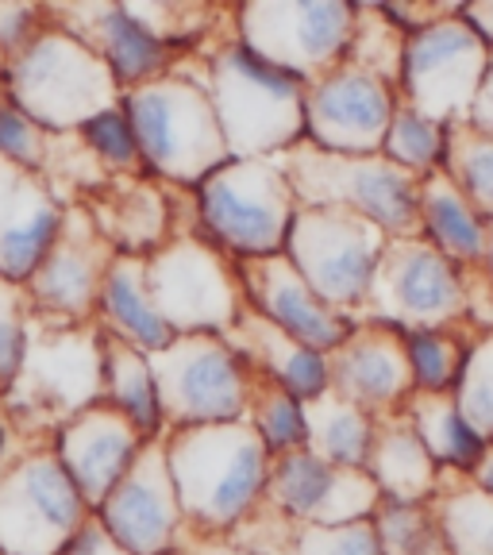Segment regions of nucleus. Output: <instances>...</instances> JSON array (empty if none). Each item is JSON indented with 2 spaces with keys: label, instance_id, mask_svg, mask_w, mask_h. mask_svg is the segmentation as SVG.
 <instances>
[{
  "label": "nucleus",
  "instance_id": "1",
  "mask_svg": "<svg viewBox=\"0 0 493 555\" xmlns=\"http://www.w3.org/2000/svg\"><path fill=\"white\" fill-rule=\"evenodd\" d=\"M166 463L190 540H224L267 502L274 455L247 421H235L166 433Z\"/></svg>",
  "mask_w": 493,
  "mask_h": 555
},
{
  "label": "nucleus",
  "instance_id": "2",
  "mask_svg": "<svg viewBox=\"0 0 493 555\" xmlns=\"http://www.w3.org/2000/svg\"><path fill=\"white\" fill-rule=\"evenodd\" d=\"M101 324H59L35 312L27 356L0 413L24 436L54 440L66 421L104 401Z\"/></svg>",
  "mask_w": 493,
  "mask_h": 555
},
{
  "label": "nucleus",
  "instance_id": "3",
  "mask_svg": "<svg viewBox=\"0 0 493 555\" xmlns=\"http://www.w3.org/2000/svg\"><path fill=\"white\" fill-rule=\"evenodd\" d=\"M205 89L224 131L228 158H277L304 139L309 86L224 39L205 62Z\"/></svg>",
  "mask_w": 493,
  "mask_h": 555
},
{
  "label": "nucleus",
  "instance_id": "4",
  "mask_svg": "<svg viewBox=\"0 0 493 555\" xmlns=\"http://www.w3.org/2000/svg\"><path fill=\"white\" fill-rule=\"evenodd\" d=\"M0 89L51 135H74L81 124L124 101L120 81L101 54L54 20L27 51L0 66Z\"/></svg>",
  "mask_w": 493,
  "mask_h": 555
},
{
  "label": "nucleus",
  "instance_id": "5",
  "mask_svg": "<svg viewBox=\"0 0 493 555\" xmlns=\"http://www.w3.org/2000/svg\"><path fill=\"white\" fill-rule=\"evenodd\" d=\"M124 113L139 139L147 178L197 190L208 173L228 163V143L205 81L166 74L124 93Z\"/></svg>",
  "mask_w": 493,
  "mask_h": 555
},
{
  "label": "nucleus",
  "instance_id": "6",
  "mask_svg": "<svg viewBox=\"0 0 493 555\" xmlns=\"http://www.w3.org/2000/svg\"><path fill=\"white\" fill-rule=\"evenodd\" d=\"M197 232L235 262L270 259L286 251L297 217V193L282 155L228 158L193 190Z\"/></svg>",
  "mask_w": 493,
  "mask_h": 555
},
{
  "label": "nucleus",
  "instance_id": "7",
  "mask_svg": "<svg viewBox=\"0 0 493 555\" xmlns=\"http://www.w3.org/2000/svg\"><path fill=\"white\" fill-rule=\"evenodd\" d=\"M282 163H286L297 205L359 212L390 240L420 235V178L401 170L386 155H332L301 139L282 155Z\"/></svg>",
  "mask_w": 493,
  "mask_h": 555
},
{
  "label": "nucleus",
  "instance_id": "8",
  "mask_svg": "<svg viewBox=\"0 0 493 555\" xmlns=\"http://www.w3.org/2000/svg\"><path fill=\"white\" fill-rule=\"evenodd\" d=\"M147 286L173 336H228L243 317L239 262L200 232H173L147 259Z\"/></svg>",
  "mask_w": 493,
  "mask_h": 555
},
{
  "label": "nucleus",
  "instance_id": "9",
  "mask_svg": "<svg viewBox=\"0 0 493 555\" xmlns=\"http://www.w3.org/2000/svg\"><path fill=\"white\" fill-rule=\"evenodd\" d=\"M386 247H390V235L359 212L301 205L282 255L316 289L321 301L359 321V309H366Z\"/></svg>",
  "mask_w": 493,
  "mask_h": 555
},
{
  "label": "nucleus",
  "instance_id": "10",
  "mask_svg": "<svg viewBox=\"0 0 493 555\" xmlns=\"http://www.w3.org/2000/svg\"><path fill=\"white\" fill-rule=\"evenodd\" d=\"M351 35L355 4L343 0H251L235 12V39L304 86L343 66Z\"/></svg>",
  "mask_w": 493,
  "mask_h": 555
},
{
  "label": "nucleus",
  "instance_id": "11",
  "mask_svg": "<svg viewBox=\"0 0 493 555\" xmlns=\"http://www.w3.org/2000/svg\"><path fill=\"white\" fill-rule=\"evenodd\" d=\"M151 371L163 398L166 433L247 421L251 366L228 336H173L170 347L151 356Z\"/></svg>",
  "mask_w": 493,
  "mask_h": 555
},
{
  "label": "nucleus",
  "instance_id": "12",
  "mask_svg": "<svg viewBox=\"0 0 493 555\" xmlns=\"http://www.w3.org/2000/svg\"><path fill=\"white\" fill-rule=\"evenodd\" d=\"M89 517L54 440H35L0 482V555H62Z\"/></svg>",
  "mask_w": 493,
  "mask_h": 555
},
{
  "label": "nucleus",
  "instance_id": "13",
  "mask_svg": "<svg viewBox=\"0 0 493 555\" xmlns=\"http://www.w3.org/2000/svg\"><path fill=\"white\" fill-rule=\"evenodd\" d=\"M359 321L390 324L398 332H443L467 321L463 267L436 251L425 235L390 240L374 274L366 312Z\"/></svg>",
  "mask_w": 493,
  "mask_h": 555
},
{
  "label": "nucleus",
  "instance_id": "14",
  "mask_svg": "<svg viewBox=\"0 0 493 555\" xmlns=\"http://www.w3.org/2000/svg\"><path fill=\"white\" fill-rule=\"evenodd\" d=\"M455 9L425 31L408 35L398 78V101L413 104L416 113L432 116L443 128L467 120L485 74L493 69V51Z\"/></svg>",
  "mask_w": 493,
  "mask_h": 555
},
{
  "label": "nucleus",
  "instance_id": "15",
  "mask_svg": "<svg viewBox=\"0 0 493 555\" xmlns=\"http://www.w3.org/2000/svg\"><path fill=\"white\" fill-rule=\"evenodd\" d=\"M398 113V89L371 69L343 62L304 93V139L332 155H381Z\"/></svg>",
  "mask_w": 493,
  "mask_h": 555
},
{
  "label": "nucleus",
  "instance_id": "16",
  "mask_svg": "<svg viewBox=\"0 0 493 555\" xmlns=\"http://www.w3.org/2000/svg\"><path fill=\"white\" fill-rule=\"evenodd\" d=\"M116 251L78 201H69L59 240L27 282L31 309L59 324H93Z\"/></svg>",
  "mask_w": 493,
  "mask_h": 555
},
{
  "label": "nucleus",
  "instance_id": "17",
  "mask_svg": "<svg viewBox=\"0 0 493 555\" xmlns=\"http://www.w3.org/2000/svg\"><path fill=\"white\" fill-rule=\"evenodd\" d=\"M96 517L131 555H173L190 544L178 486L166 463V436L147 440L120 486L104 498Z\"/></svg>",
  "mask_w": 493,
  "mask_h": 555
},
{
  "label": "nucleus",
  "instance_id": "18",
  "mask_svg": "<svg viewBox=\"0 0 493 555\" xmlns=\"http://www.w3.org/2000/svg\"><path fill=\"white\" fill-rule=\"evenodd\" d=\"M267 502L297 525H359L374 520L381 490L374 486L371 470L332 467L301 448L270 463Z\"/></svg>",
  "mask_w": 493,
  "mask_h": 555
},
{
  "label": "nucleus",
  "instance_id": "19",
  "mask_svg": "<svg viewBox=\"0 0 493 555\" xmlns=\"http://www.w3.org/2000/svg\"><path fill=\"white\" fill-rule=\"evenodd\" d=\"M239 282H243V305L267 317L274 328L294 336L297 344L332 356L351 332H355V317L332 309L328 301L316 297V289L297 274V267L286 255H270V259L239 262Z\"/></svg>",
  "mask_w": 493,
  "mask_h": 555
},
{
  "label": "nucleus",
  "instance_id": "20",
  "mask_svg": "<svg viewBox=\"0 0 493 555\" xmlns=\"http://www.w3.org/2000/svg\"><path fill=\"white\" fill-rule=\"evenodd\" d=\"M332 393L371 416H393L416 393L405 332L378 321H359L355 332L328 356Z\"/></svg>",
  "mask_w": 493,
  "mask_h": 555
},
{
  "label": "nucleus",
  "instance_id": "21",
  "mask_svg": "<svg viewBox=\"0 0 493 555\" xmlns=\"http://www.w3.org/2000/svg\"><path fill=\"white\" fill-rule=\"evenodd\" d=\"M143 448L147 440L139 436V428L124 413H116L108 401L89 405L86 413H78L54 433V455L93 513L120 486V478L128 475Z\"/></svg>",
  "mask_w": 493,
  "mask_h": 555
},
{
  "label": "nucleus",
  "instance_id": "22",
  "mask_svg": "<svg viewBox=\"0 0 493 555\" xmlns=\"http://www.w3.org/2000/svg\"><path fill=\"white\" fill-rule=\"evenodd\" d=\"M66 208L43 173L0 163V278L31 282L66 224Z\"/></svg>",
  "mask_w": 493,
  "mask_h": 555
},
{
  "label": "nucleus",
  "instance_id": "23",
  "mask_svg": "<svg viewBox=\"0 0 493 555\" xmlns=\"http://www.w3.org/2000/svg\"><path fill=\"white\" fill-rule=\"evenodd\" d=\"M47 12H51L54 24L66 27L69 35H78L81 43H89L101 54L124 93L173 74L178 47L158 39L147 24H139L128 12V4H78V9Z\"/></svg>",
  "mask_w": 493,
  "mask_h": 555
},
{
  "label": "nucleus",
  "instance_id": "24",
  "mask_svg": "<svg viewBox=\"0 0 493 555\" xmlns=\"http://www.w3.org/2000/svg\"><path fill=\"white\" fill-rule=\"evenodd\" d=\"M116 255L151 259L173 240V205L155 178H113L78 201Z\"/></svg>",
  "mask_w": 493,
  "mask_h": 555
},
{
  "label": "nucleus",
  "instance_id": "25",
  "mask_svg": "<svg viewBox=\"0 0 493 555\" xmlns=\"http://www.w3.org/2000/svg\"><path fill=\"white\" fill-rule=\"evenodd\" d=\"M232 347L243 356V363L255 374L270 378L274 386H282L286 393H294L297 401H316L332 390L328 374V356L312 351V347L297 344L294 336H286L282 328L259 317L255 309H243L239 324L228 332Z\"/></svg>",
  "mask_w": 493,
  "mask_h": 555
},
{
  "label": "nucleus",
  "instance_id": "26",
  "mask_svg": "<svg viewBox=\"0 0 493 555\" xmlns=\"http://www.w3.org/2000/svg\"><path fill=\"white\" fill-rule=\"evenodd\" d=\"M96 324L108 336L139 347L143 356H158L173 344V328L163 321L155 297L147 286V259L116 255L108 278H104L101 301H96Z\"/></svg>",
  "mask_w": 493,
  "mask_h": 555
},
{
  "label": "nucleus",
  "instance_id": "27",
  "mask_svg": "<svg viewBox=\"0 0 493 555\" xmlns=\"http://www.w3.org/2000/svg\"><path fill=\"white\" fill-rule=\"evenodd\" d=\"M374 486L381 490V502H401V505H428L440 490V475L436 460L420 443L416 428L408 425L405 409L393 416H381L378 433L371 443V460H366Z\"/></svg>",
  "mask_w": 493,
  "mask_h": 555
},
{
  "label": "nucleus",
  "instance_id": "28",
  "mask_svg": "<svg viewBox=\"0 0 493 555\" xmlns=\"http://www.w3.org/2000/svg\"><path fill=\"white\" fill-rule=\"evenodd\" d=\"M420 235L451 262H459L463 270L485 267L490 220L478 217V208L463 197V190L443 170L420 178Z\"/></svg>",
  "mask_w": 493,
  "mask_h": 555
},
{
  "label": "nucleus",
  "instance_id": "29",
  "mask_svg": "<svg viewBox=\"0 0 493 555\" xmlns=\"http://www.w3.org/2000/svg\"><path fill=\"white\" fill-rule=\"evenodd\" d=\"M104 347V401L124 413L131 425L139 428L143 440H163L166 436V413L163 398H158V382L151 371V356H143L139 347L124 344V339L108 336L101 328Z\"/></svg>",
  "mask_w": 493,
  "mask_h": 555
},
{
  "label": "nucleus",
  "instance_id": "30",
  "mask_svg": "<svg viewBox=\"0 0 493 555\" xmlns=\"http://www.w3.org/2000/svg\"><path fill=\"white\" fill-rule=\"evenodd\" d=\"M405 416L440 470L475 475V467L490 451V440L478 436L475 425L463 416V409L455 405V393H413Z\"/></svg>",
  "mask_w": 493,
  "mask_h": 555
},
{
  "label": "nucleus",
  "instance_id": "31",
  "mask_svg": "<svg viewBox=\"0 0 493 555\" xmlns=\"http://www.w3.org/2000/svg\"><path fill=\"white\" fill-rule=\"evenodd\" d=\"M428 509L451 555H493V494L470 475L443 470Z\"/></svg>",
  "mask_w": 493,
  "mask_h": 555
},
{
  "label": "nucleus",
  "instance_id": "32",
  "mask_svg": "<svg viewBox=\"0 0 493 555\" xmlns=\"http://www.w3.org/2000/svg\"><path fill=\"white\" fill-rule=\"evenodd\" d=\"M304 421H309V451L321 455L332 467L347 470H366L371 460V443L378 433V416H371L366 409L351 405V401L324 393V398L304 405Z\"/></svg>",
  "mask_w": 493,
  "mask_h": 555
},
{
  "label": "nucleus",
  "instance_id": "33",
  "mask_svg": "<svg viewBox=\"0 0 493 555\" xmlns=\"http://www.w3.org/2000/svg\"><path fill=\"white\" fill-rule=\"evenodd\" d=\"M247 425L262 436L270 455H289V451L309 448V421H304V401L274 386L270 378L251 371V401H247Z\"/></svg>",
  "mask_w": 493,
  "mask_h": 555
},
{
  "label": "nucleus",
  "instance_id": "34",
  "mask_svg": "<svg viewBox=\"0 0 493 555\" xmlns=\"http://www.w3.org/2000/svg\"><path fill=\"white\" fill-rule=\"evenodd\" d=\"M443 173L459 185L463 197L478 208V217L493 224V135L478 131L475 124H451Z\"/></svg>",
  "mask_w": 493,
  "mask_h": 555
},
{
  "label": "nucleus",
  "instance_id": "35",
  "mask_svg": "<svg viewBox=\"0 0 493 555\" xmlns=\"http://www.w3.org/2000/svg\"><path fill=\"white\" fill-rule=\"evenodd\" d=\"M381 155L398 163L401 170L416 173V178H428V173L443 170V155H447V128L436 124L432 116L416 113L413 104L398 101V113L386 131V147Z\"/></svg>",
  "mask_w": 493,
  "mask_h": 555
},
{
  "label": "nucleus",
  "instance_id": "36",
  "mask_svg": "<svg viewBox=\"0 0 493 555\" xmlns=\"http://www.w3.org/2000/svg\"><path fill=\"white\" fill-rule=\"evenodd\" d=\"M470 339L443 332H405L408 366H413L416 393H455V382L467 363Z\"/></svg>",
  "mask_w": 493,
  "mask_h": 555
},
{
  "label": "nucleus",
  "instance_id": "37",
  "mask_svg": "<svg viewBox=\"0 0 493 555\" xmlns=\"http://www.w3.org/2000/svg\"><path fill=\"white\" fill-rule=\"evenodd\" d=\"M78 139L86 143L89 155L96 158V166L108 178H147V166H143V155H139L135 128H131L128 113H124V101L116 108H104L89 124H81Z\"/></svg>",
  "mask_w": 493,
  "mask_h": 555
},
{
  "label": "nucleus",
  "instance_id": "38",
  "mask_svg": "<svg viewBox=\"0 0 493 555\" xmlns=\"http://www.w3.org/2000/svg\"><path fill=\"white\" fill-rule=\"evenodd\" d=\"M405 35L381 16L378 4H355V35H351V51L347 62L371 69L378 78H386L398 89L401 78V59H405Z\"/></svg>",
  "mask_w": 493,
  "mask_h": 555
},
{
  "label": "nucleus",
  "instance_id": "39",
  "mask_svg": "<svg viewBox=\"0 0 493 555\" xmlns=\"http://www.w3.org/2000/svg\"><path fill=\"white\" fill-rule=\"evenodd\" d=\"M455 405L475 425V433L493 443V328L470 339L467 363L455 382Z\"/></svg>",
  "mask_w": 493,
  "mask_h": 555
},
{
  "label": "nucleus",
  "instance_id": "40",
  "mask_svg": "<svg viewBox=\"0 0 493 555\" xmlns=\"http://www.w3.org/2000/svg\"><path fill=\"white\" fill-rule=\"evenodd\" d=\"M31 297L27 286H16L9 278H0V398L12 390L20 366L27 356V339H31Z\"/></svg>",
  "mask_w": 493,
  "mask_h": 555
},
{
  "label": "nucleus",
  "instance_id": "41",
  "mask_svg": "<svg viewBox=\"0 0 493 555\" xmlns=\"http://www.w3.org/2000/svg\"><path fill=\"white\" fill-rule=\"evenodd\" d=\"M47 158H51V131L39 128V124H35L20 104H12L9 93L0 89V163L43 173Z\"/></svg>",
  "mask_w": 493,
  "mask_h": 555
},
{
  "label": "nucleus",
  "instance_id": "42",
  "mask_svg": "<svg viewBox=\"0 0 493 555\" xmlns=\"http://www.w3.org/2000/svg\"><path fill=\"white\" fill-rule=\"evenodd\" d=\"M374 532H378L381 555H420V547L432 540L436 520L428 505L381 502L374 513Z\"/></svg>",
  "mask_w": 493,
  "mask_h": 555
},
{
  "label": "nucleus",
  "instance_id": "43",
  "mask_svg": "<svg viewBox=\"0 0 493 555\" xmlns=\"http://www.w3.org/2000/svg\"><path fill=\"white\" fill-rule=\"evenodd\" d=\"M289 555H381L374 520L359 525H301Z\"/></svg>",
  "mask_w": 493,
  "mask_h": 555
},
{
  "label": "nucleus",
  "instance_id": "44",
  "mask_svg": "<svg viewBox=\"0 0 493 555\" xmlns=\"http://www.w3.org/2000/svg\"><path fill=\"white\" fill-rule=\"evenodd\" d=\"M51 24V12L43 4H27V0H0V66L12 62L20 51L39 39Z\"/></svg>",
  "mask_w": 493,
  "mask_h": 555
},
{
  "label": "nucleus",
  "instance_id": "45",
  "mask_svg": "<svg viewBox=\"0 0 493 555\" xmlns=\"http://www.w3.org/2000/svg\"><path fill=\"white\" fill-rule=\"evenodd\" d=\"M62 555H131V552L113 537V532L104 529L101 517L93 513V517H89L86 525L78 529V537L62 547Z\"/></svg>",
  "mask_w": 493,
  "mask_h": 555
},
{
  "label": "nucleus",
  "instance_id": "46",
  "mask_svg": "<svg viewBox=\"0 0 493 555\" xmlns=\"http://www.w3.org/2000/svg\"><path fill=\"white\" fill-rule=\"evenodd\" d=\"M35 440H39V436H24L16 425H12L9 416L0 413V482H4V475L12 470V463H16Z\"/></svg>",
  "mask_w": 493,
  "mask_h": 555
},
{
  "label": "nucleus",
  "instance_id": "47",
  "mask_svg": "<svg viewBox=\"0 0 493 555\" xmlns=\"http://www.w3.org/2000/svg\"><path fill=\"white\" fill-rule=\"evenodd\" d=\"M455 12H459V16L467 20L470 27H475L478 39H482V43L493 51V0H478V4H459Z\"/></svg>",
  "mask_w": 493,
  "mask_h": 555
},
{
  "label": "nucleus",
  "instance_id": "48",
  "mask_svg": "<svg viewBox=\"0 0 493 555\" xmlns=\"http://www.w3.org/2000/svg\"><path fill=\"white\" fill-rule=\"evenodd\" d=\"M467 124H475L478 131H485V135H493V69H490V74H485L482 89H478L475 108H470Z\"/></svg>",
  "mask_w": 493,
  "mask_h": 555
},
{
  "label": "nucleus",
  "instance_id": "49",
  "mask_svg": "<svg viewBox=\"0 0 493 555\" xmlns=\"http://www.w3.org/2000/svg\"><path fill=\"white\" fill-rule=\"evenodd\" d=\"M185 547H190V555H251L235 547L232 540H190Z\"/></svg>",
  "mask_w": 493,
  "mask_h": 555
},
{
  "label": "nucleus",
  "instance_id": "50",
  "mask_svg": "<svg viewBox=\"0 0 493 555\" xmlns=\"http://www.w3.org/2000/svg\"><path fill=\"white\" fill-rule=\"evenodd\" d=\"M470 478H475V482L482 486L485 494H493V443H490V451L482 455V463H478L475 475H470Z\"/></svg>",
  "mask_w": 493,
  "mask_h": 555
},
{
  "label": "nucleus",
  "instance_id": "51",
  "mask_svg": "<svg viewBox=\"0 0 493 555\" xmlns=\"http://www.w3.org/2000/svg\"><path fill=\"white\" fill-rule=\"evenodd\" d=\"M485 270H490V278H493V224H490V255H485Z\"/></svg>",
  "mask_w": 493,
  "mask_h": 555
},
{
  "label": "nucleus",
  "instance_id": "52",
  "mask_svg": "<svg viewBox=\"0 0 493 555\" xmlns=\"http://www.w3.org/2000/svg\"><path fill=\"white\" fill-rule=\"evenodd\" d=\"M173 555H190V547H182V552H173Z\"/></svg>",
  "mask_w": 493,
  "mask_h": 555
}]
</instances>
